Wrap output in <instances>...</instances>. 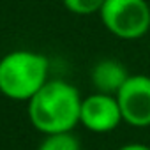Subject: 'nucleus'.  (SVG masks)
<instances>
[{"label": "nucleus", "instance_id": "nucleus-1", "mask_svg": "<svg viewBox=\"0 0 150 150\" xmlns=\"http://www.w3.org/2000/svg\"><path fill=\"white\" fill-rule=\"evenodd\" d=\"M83 97L78 88L64 80H48L28 101V120L39 132H71L80 124Z\"/></svg>", "mask_w": 150, "mask_h": 150}, {"label": "nucleus", "instance_id": "nucleus-2", "mask_svg": "<svg viewBox=\"0 0 150 150\" xmlns=\"http://www.w3.org/2000/svg\"><path fill=\"white\" fill-rule=\"evenodd\" d=\"M50 62L42 53L16 50L0 58V94L28 103L50 80Z\"/></svg>", "mask_w": 150, "mask_h": 150}, {"label": "nucleus", "instance_id": "nucleus-3", "mask_svg": "<svg viewBox=\"0 0 150 150\" xmlns=\"http://www.w3.org/2000/svg\"><path fill=\"white\" fill-rule=\"evenodd\" d=\"M104 28L124 41H136L150 30V4L146 0H106L99 11Z\"/></svg>", "mask_w": 150, "mask_h": 150}, {"label": "nucleus", "instance_id": "nucleus-4", "mask_svg": "<svg viewBox=\"0 0 150 150\" xmlns=\"http://www.w3.org/2000/svg\"><path fill=\"white\" fill-rule=\"evenodd\" d=\"M122 118L131 127H150V76L131 74L115 96Z\"/></svg>", "mask_w": 150, "mask_h": 150}, {"label": "nucleus", "instance_id": "nucleus-5", "mask_svg": "<svg viewBox=\"0 0 150 150\" xmlns=\"http://www.w3.org/2000/svg\"><path fill=\"white\" fill-rule=\"evenodd\" d=\"M124 122L118 101L115 96L94 92L81 101L80 124L96 134H106L115 131Z\"/></svg>", "mask_w": 150, "mask_h": 150}, {"label": "nucleus", "instance_id": "nucleus-6", "mask_svg": "<svg viewBox=\"0 0 150 150\" xmlns=\"http://www.w3.org/2000/svg\"><path fill=\"white\" fill-rule=\"evenodd\" d=\"M129 71L127 67L113 58L99 60L92 71H90V81L96 88V92L117 96L118 90L124 87V83L129 80Z\"/></svg>", "mask_w": 150, "mask_h": 150}, {"label": "nucleus", "instance_id": "nucleus-7", "mask_svg": "<svg viewBox=\"0 0 150 150\" xmlns=\"http://www.w3.org/2000/svg\"><path fill=\"white\" fill-rule=\"evenodd\" d=\"M37 150H81L80 139L71 132H55L46 134Z\"/></svg>", "mask_w": 150, "mask_h": 150}, {"label": "nucleus", "instance_id": "nucleus-8", "mask_svg": "<svg viewBox=\"0 0 150 150\" xmlns=\"http://www.w3.org/2000/svg\"><path fill=\"white\" fill-rule=\"evenodd\" d=\"M106 0H62L64 7L78 16H90V14H99L101 7L104 6Z\"/></svg>", "mask_w": 150, "mask_h": 150}, {"label": "nucleus", "instance_id": "nucleus-9", "mask_svg": "<svg viewBox=\"0 0 150 150\" xmlns=\"http://www.w3.org/2000/svg\"><path fill=\"white\" fill-rule=\"evenodd\" d=\"M117 150H150V145H143V143H127L122 145Z\"/></svg>", "mask_w": 150, "mask_h": 150}]
</instances>
